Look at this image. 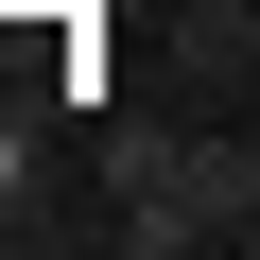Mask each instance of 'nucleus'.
Returning <instances> with one entry per match:
<instances>
[{
  "mask_svg": "<svg viewBox=\"0 0 260 260\" xmlns=\"http://www.w3.org/2000/svg\"><path fill=\"white\" fill-rule=\"evenodd\" d=\"M191 87H260V0H191Z\"/></svg>",
  "mask_w": 260,
  "mask_h": 260,
  "instance_id": "f03ea898",
  "label": "nucleus"
},
{
  "mask_svg": "<svg viewBox=\"0 0 260 260\" xmlns=\"http://www.w3.org/2000/svg\"><path fill=\"white\" fill-rule=\"evenodd\" d=\"M121 243H260V139H121Z\"/></svg>",
  "mask_w": 260,
  "mask_h": 260,
  "instance_id": "f257e3e1",
  "label": "nucleus"
}]
</instances>
